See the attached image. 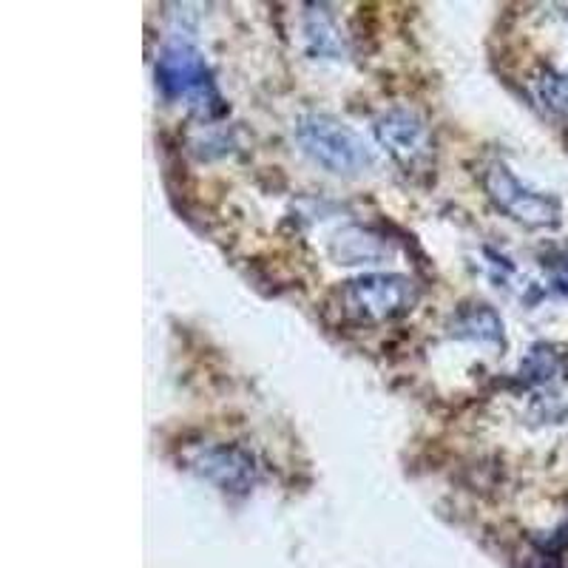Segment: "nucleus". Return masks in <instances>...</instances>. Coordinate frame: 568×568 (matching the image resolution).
<instances>
[{
    "label": "nucleus",
    "mask_w": 568,
    "mask_h": 568,
    "mask_svg": "<svg viewBox=\"0 0 568 568\" xmlns=\"http://www.w3.org/2000/svg\"><path fill=\"white\" fill-rule=\"evenodd\" d=\"M296 140L304 154L329 174L355 176L375 162L364 136L329 114H304L296 125Z\"/></svg>",
    "instance_id": "f257e3e1"
},
{
    "label": "nucleus",
    "mask_w": 568,
    "mask_h": 568,
    "mask_svg": "<svg viewBox=\"0 0 568 568\" xmlns=\"http://www.w3.org/2000/svg\"><path fill=\"white\" fill-rule=\"evenodd\" d=\"M484 187L506 216L526 227H557L562 220V207L557 196L540 194L535 187L524 185L504 162H491L484 171Z\"/></svg>",
    "instance_id": "f03ea898"
},
{
    "label": "nucleus",
    "mask_w": 568,
    "mask_h": 568,
    "mask_svg": "<svg viewBox=\"0 0 568 568\" xmlns=\"http://www.w3.org/2000/svg\"><path fill=\"white\" fill-rule=\"evenodd\" d=\"M156 83L165 91V98L171 100H187L205 114L222 111V100L213 89L211 71H207L205 60L196 52L194 45L174 43L162 52L160 63H156Z\"/></svg>",
    "instance_id": "7ed1b4c3"
},
{
    "label": "nucleus",
    "mask_w": 568,
    "mask_h": 568,
    "mask_svg": "<svg viewBox=\"0 0 568 568\" xmlns=\"http://www.w3.org/2000/svg\"><path fill=\"white\" fill-rule=\"evenodd\" d=\"M418 302V287L413 278L398 273H369L353 278L344 287V304L353 316L364 322H387L409 313Z\"/></svg>",
    "instance_id": "20e7f679"
},
{
    "label": "nucleus",
    "mask_w": 568,
    "mask_h": 568,
    "mask_svg": "<svg viewBox=\"0 0 568 568\" xmlns=\"http://www.w3.org/2000/svg\"><path fill=\"white\" fill-rule=\"evenodd\" d=\"M375 136L382 142V149L387 151L407 174H424V171L433 169V134H429L426 123L415 114V111L393 109L384 116H378Z\"/></svg>",
    "instance_id": "39448f33"
},
{
    "label": "nucleus",
    "mask_w": 568,
    "mask_h": 568,
    "mask_svg": "<svg viewBox=\"0 0 568 568\" xmlns=\"http://www.w3.org/2000/svg\"><path fill=\"white\" fill-rule=\"evenodd\" d=\"M202 475H207L211 480H216L225 489H247L253 478V464L247 455H242L240 449H211L200 458Z\"/></svg>",
    "instance_id": "423d86ee"
},
{
    "label": "nucleus",
    "mask_w": 568,
    "mask_h": 568,
    "mask_svg": "<svg viewBox=\"0 0 568 568\" xmlns=\"http://www.w3.org/2000/svg\"><path fill=\"white\" fill-rule=\"evenodd\" d=\"M304 32H307V40H311L313 54H322V58H338V54L344 52L342 38H338L336 27H333V23H329V18H324V14L313 12L311 18H307V27H304Z\"/></svg>",
    "instance_id": "0eeeda50"
},
{
    "label": "nucleus",
    "mask_w": 568,
    "mask_h": 568,
    "mask_svg": "<svg viewBox=\"0 0 568 568\" xmlns=\"http://www.w3.org/2000/svg\"><path fill=\"white\" fill-rule=\"evenodd\" d=\"M537 91H540V100L546 103V109L568 116V74H546Z\"/></svg>",
    "instance_id": "6e6552de"
},
{
    "label": "nucleus",
    "mask_w": 568,
    "mask_h": 568,
    "mask_svg": "<svg viewBox=\"0 0 568 568\" xmlns=\"http://www.w3.org/2000/svg\"><path fill=\"white\" fill-rule=\"evenodd\" d=\"M555 287L562 293V296H568V256L562 258L560 265H557V271H555Z\"/></svg>",
    "instance_id": "1a4fd4ad"
}]
</instances>
